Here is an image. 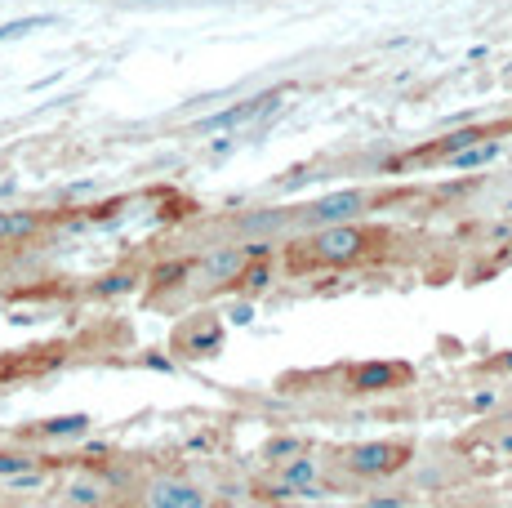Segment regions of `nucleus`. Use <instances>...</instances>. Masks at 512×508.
<instances>
[{
  "label": "nucleus",
  "instance_id": "nucleus-7",
  "mask_svg": "<svg viewBox=\"0 0 512 508\" xmlns=\"http://www.w3.org/2000/svg\"><path fill=\"white\" fill-rule=\"evenodd\" d=\"M245 259H250V250L223 246V250H214L210 259H201V277L214 281V286H223V281H236V272L245 268Z\"/></svg>",
  "mask_w": 512,
  "mask_h": 508
},
{
  "label": "nucleus",
  "instance_id": "nucleus-9",
  "mask_svg": "<svg viewBox=\"0 0 512 508\" xmlns=\"http://www.w3.org/2000/svg\"><path fill=\"white\" fill-rule=\"evenodd\" d=\"M41 228V219L27 210H0V246H14V241H27Z\"/></svg>",
  "mask_w": 512,
  "mask_h": 508
},
{
  "label": "nucleus",
  "instance_id": "nucleus-18",
  "mask_svg": "<svg viewBox=\"0 0 512 508\" xmlns=\"http://www.w3.org/2000/svg\"><path fill=\"white\" fill-rule=\"evenodd\" d=\"M290 451H299V446H294V442H277V446H268V455H272V459H277V455H290Z\"/></svg>",
  "mask_w": 512,
  "mask_h": 508
},
{
  "label": "nucleus",
  "instance_id": "nucleus-3",
  "mask_svg": "<svg viewBox=\"0 0 512 508\" xmlns=\"http://www.w3.org/2000/svg\"><path fill=\"white\" fill-rule=\"evenodd\" d=\"M147 508H210V495L196 482H183V477H156L143 491Z\"/></svg>",
  "mask_w": 512,
  "mask_h": 508
},
{
  "label": "nucleus",
  "instance_id": "nucleus-11",
  "mask_svg": "<svg viewBox=\"0 0 512 508\" xmlns=\"http://www.w3.org/2000/svg\"><path fill=\"white\" fill-rule=\"evenodd\" d=\"M495 156H499V143H472V148L450 156V165H455V170H472V165H486V161H495Z\"/></svg>",
  "mask_w": 512,
  "mask_h": 508
},
{
  "label": "nucleus",
  "instance_id": "nucleus-17",
  "mask_svg": "<svg viewBox=\"0 0 512 508\" xmlns=\"http://www.w3.org/2000/svg\"><path fill=\"white\" fill-rule=\"evenodd\" d=\"M130 286H134V277H107L98 290H103V295H116V290H130Z\"/></svg>",
  "mask_w": 512,
  "mask_h": 508
},
{
  "label": "nucleus",
  "instance_id": "nucleus-1",
  "mask_svg": "<svg viewBox=\"0 0 512 508\" xmlns=\"http://www.w3.org/2000/svg\"><path fill=\"white\" fill-rule=\"evenodd\" d=\"M415 459V446L410 442H361L343 455V468L357 477H392Z\"/></svg>",
  "mask_w": 512,
  "mask_h": 508
},
{
  "label": "nucleus",
  "instance_id": "nucleus-16",
  "mask_svg": "<svg viewBox=\"0 0 512 508\" xmlns=\"http://www.w3.org/2000/svg\"><path fill=\"white\" fill-rule=\"evenodd\" d=\"M236 281H241V286L245 290H263V286H268V268H250V272H236Z\"/></svg>",
  "mask_w": 512,
  "mask_h": 508
},
{
  "label": "nucleus",
  "instance_id": "nucleus-2",
  "mask_svg": "<svg viewBox=\"0 0 512 508\" xmlns=\"http://www.w3.org/2000/svg\"><path fill=\"white\" fill-rule=\"evenodd\" d=\"M366 246H370V232H361L357 223H330V228H321L312 237V259L339 268V263H357Z\"/></svg>",
  "mask_w": 512,
  "mask_h": 508
},
{
  "label": "nucleus",
  "instance_id": "nucleus-15",
  "mask_svg": "<svg viewBox=\"0 0 512 508\" xmlns=\"http://www.w3.org/2000/svg\"><path fill=\"white\" fill-rule=\"evenodd\" d=\"M481 139H486V134H481V130H455L446 143H441V152H446V156H455V152H464V148H472V143H481Z\"/></svg>",
  "mask_w": 512,
  "mask_h": 508
},
{
  "label": "nucleus",
  "instance_id": "nucleus-19",
  "mask_svg": "<svg viewBox=\"0 0 512 508\" xmlns=\"http://www.w3.org/2000/svg\"><path fill=\"white\" fill-rule=\"evenodd\" d=\"M499 366H504V370H512V353H508V357H499Z\"/></svg>",
  "mask_w": 512,
  "mask_h": 508
},
{
  "label": "nucleus",
  "instance_id": "nucleus-4",
  "mask_svg": "<svg viewBox=\"0 0 512 508\" xmlns=\"http://www.w3.org/2000/svg\"><path fill=\"white\" fill-rule=\"evenodd\" d=\"M410 379V366H401V361H361V366H352L348 384L352 393H388V388L406 384Z\"/></svg>",
  "mask_w": 512,
  "mask_h": 508
},
{
  "label": "nucleus",
  "instance_id": "nucleus-20",
  "mask_svg": "<svg viewBox=\"0 0 512 508\" xmlns=\"http://www.w3.org/2000/svg\"><path fill=\"white\" fill-rule=\"evenodd\" d=\"M499 446H504V451H512V433H508V437H504V442H499Z\"/></svg>",
  "mask_w": 512,
  "mask_h": 508
},
{
  "label": "nucleus",
  "instance_id": "nucleus-8",
  "mask_svg": "<svg viewBox=\"0 0 512 508\" xmlns=\"http://www.w3.org/2000/svg\"><path fill=\"white\" fill-rule=\"evenodd\" d=\"M179 344H183L192 357L219 353V344H223V326H219V321H210V317H205V321H196V326L187 330V335L179 339Z\"/></svg>",
  "mask_w": 512,
  "mask_h": 508
},
{
  "label": "nucleus",
  "instance_id": "nucleus-5",
  "mask_svg": "<svg viewBox=\"0 0 512 508\" xmlns=\"http://www.w3.org/2000/svg\"><path fill=\"white\" fill-rule=\"evenodd\" d=\"M277 103H281V94H259V99L236 103V107H228V112L205 116L201 130H205V134H214V130H241V125H250V121H259V116H268Z\"/></svg>",
  "mask_w": 512,
  "mask_h": 508
},
{
  "label": "nucleus",
  "instance_id": "nucleus-10",
  "mask_svg": "<svg viewBox=\"0 0 512 508\" xmlns=\"http://www.w3.org/2000/svg\"><path fill=\"white\" fill-rule=\"evenodd\" d=\"M67 504L72 508H103L107 486L98 482V477H72V482H67Z\"/></svg>",
  "mask_w": 512,
  "mask_h": 508
},
{
  "label": "nucleus",
  "instance_id": "nucleus-6",
  "mask_svg": "<svg viewBox=\"0 0 512 508\" xmlns=\"http://www.w3.org/2000/svg\"><path fill=\"white\" fill-rule=\"evenodd\" d=\"M361 205H366V197H361V192H334V197H326V201L312 205V210L303 214V219L317 223V228H330V223H348L352 214L361 210Z\"/></svg>",
  "mask_w": 512,
  "mask_h": 508
},
{
  "label": "nucleus",
  "instance_id": "nucleus-13",
  "mask_svg": "<svg viewBox=\"0 0 512 508\" xmlns=\"http://www.w3.org/2000/svg\"><path fill=\"white\" fill-rule=\"evenodd\" d=\"M85 424H90L85 415H67V419H49L41 433L45 437H72V433H85Z\"/></svg>",
  "mask_w": 512,
  "mask_h": 508
},
{
  "label": "nucleus",
  "instance_id": "nucleus-14",
  "mask_svg": "<svg viewBox=\"0 0 512 508\" xmlns=\"http://www.w3.org/2000/svg\"><path fill=\"white\" fill-rule=\"evenodd\" d=\"M36 27H49V18H18V23H5L0 27V41H18V36L36 32Z\"/></svg>",
  "mask_w": 512,
  "mask_h": 508
},
{
  "label": "nucleus",
  "instance_id": "nucleus-12",
  "mask_svg": "<svg viewBox=\"0 0 512 508\" xmlns=\"http://www.w3.org/2000/svg\"><path fill=\"white\" fill-rule=\"evenodd\" d=\"M36 468V455L32 451H0V477H18Z\"/></svg>",
  "mask_w": 512,
  "mask_h": 508
}]
</instances>
